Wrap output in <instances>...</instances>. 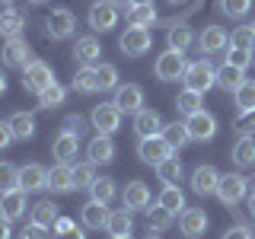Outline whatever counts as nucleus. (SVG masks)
<instances>
[{
  "label": "nucleus",
  "mask_w": 255,
  "mask_h": 239,
  "mask_svg": "<svg viewBox=\"0 0 255 239\" xmlns=\"http://www.w3.org/2000/svg\"><path fill=\"white\" fill-rule=\"evenodd\" d=\"M182 83H185V90H195V93L204 96L207 90L217 86V70H214L204 58L201 61H191L188 67H185V74H182Z\"/></svg>",
  "instance_id": "obj_1"
},
{
  "label": "nucleus",
  "mask_w": 255,
  "mask_h": 239,
  "mask_svg": "<svg viewBox=\"0 0 255 239\" xmlns=\"http://www.w3.org/2000/svg\"><path fill=\"white\" fill-rule=\"evenodd\" d=\"M150 45H153V35H150V29H143V26H128L122 32V38H118V48H122V54H128V58L147 54Z\"/></svg>",
  "instance_id": "obj_2"
},
{
  "label": "nucleus",
  "mask_w": 255,
  "mask_h": 239,
  "mask_svg": "<svg viewBox=\"0 0 255 239\" xmlns=\"http://www.w3.org/2000/svg\"><path fill=\"white\" fill-rule=\"evenodd\" d=\"M188 61H185V51H163L153 64V74L163 80V83H172V80H182V74H185Z\"/></svg>",
  "instance_id": "obj_3"
},
{
  "label": "nucleus",
  "mask_w": 255,
  "mask_h": 239,
  "mask_svg": "<svg viewBox=\"0 0 255 239\" xmlns=\"http://www.w3.org/2000/svg\"><path fill=\"white\" fill-rule=\"evenodd\" d=\"M249 195V179H246L243 172H227L220 175V185H217V198L223 204H239L243 198Z\"/></svg>",
  "instance_id": "obj_4"
},
{
  "label": "nucleus",
  "mask_w": 255,
  "mask_h": 239,
  "mask_svg": "<svg viewBox=\"0 0 255 239\" xmlns=\"http://www.w3.org/2000/svg\"><path fill=\"white\" fill-rule=\"evenodd\" d=\"M54 83V70H51V64H45V61H32L22 67V86H26L29 93H42L48 90V86Z\"/></svg>",
  "instance_id": "obj_5"
},
{
  "label": "nucleus",
  "mask_w": 255,
  "mask_h": 239,
  "mask_svg": "<svg viewBox=\"0 0 255 239\" xmlns=\"http://www.w3.org/2000/svg\"><path fill=\"white\" fill-rule=\"evenodd\" d=\"M45 32L51 38H58V42H64V38H70L77 32V16L67 10V6H58V10L48 13L45 19Z\"/></svg>",
  "instance_id": "obj_6"
},
{
  "label": "nucleus",
  "mask_w": 255,
  "mask_h": 239,
  "mask_svg": "<svg viewBox=\"0 0 255 239\" xmlns=\"http://www.w3.org/2000/svg\"><path fill=\"white\" fill-rule=\"evenodd\" d=\"M90 121H93V127L99 134H115L118 127H122V112H118V106L115 102H99L93 112H90Z\"/></svg>",
  "instance_id": "obj_7"
},
{
  "label": "nucleus",
  "mask_w": 255,
  "mask_h": 239,
  "mask_svg": "<svg viewBox=\"0 0 255 239\" xmlns=\"http://www.w3.org/2000/svg\"><path fill=\"white\" fill-rule=\"evenodd\" d=\"M0 61L6 64V67H26V64H32L35 58H32V48L29 42L22 35H16V38H6V45H3V51H0Z\"/></svg>",
  "instance_id": "obj_8"
},
{
  "label": "nucleus",
  "mask_w": 255,
  "mask_h": 239,
  "mask_svg": "<svg viewBox=\"0 0 255 239\" xmlns=\"http://www.w3.org/2000/svg\"><path fill=\"white\" fill-rule=\"evenodd\" d=\"M86 19H90L93 32H109V29H115V22H118V6L112 3V0H96L90 6V13H86Z\"/></svg>",
  "instance_id": "obj_9"
},
{
  "label": "nucleus",
  "mask_w": 255,
  "mask_h": 239,
  "mask_svg": "<svg viewBox=\"0 0 255 239\" xmlns=\"http://www.w3.org/2000/svg\"><path fill=\"white\" fill-rule=\"evenodd\" d=\"M137 153H140V159H143L147 166H153V169H156L163 159H169V156H172V147L163 140V134H156V137H140Z\"/></svg>",
  "instance_id": "obj_10"
},
{
  "label": "nucleus",
  "mask_w": 255,
  "mask_h": 239,
  "mask_svg": "<svg viewBox=\"0 0 255 239\" xmlns=\"http://www.w3.org/2000/svg\"><path fill=\"white\" fill-rule=\"evenodd\" d=\"M118 106V112L122 115H137V112L143 109V90L137 83H128V86H118L115 90V99H112Z\"/></svg>",
  "instance_id": "obj_11"
},
{
  "label": "nucleus",
  "mask_w": 255,
  "mask_h": 239,
  "mask_svg": "<svg viewBox=\"0 0 255 239\" xmlns=\"http://www.w3.org/2000/svg\"><path fill=\"white\" fill-rule=\"evenodd\" d=\"M99 58H102V45L96 35H80L74 42V61L80 67H96Z\"/></svg>",
  "instance_id": "obj_12"
},
{
  "label": "nucleus",
  "mask_w": 255,
  "mask_h": 239,
  "mask_svg": "<svg viewBox=\"0 0 255 239\" xmlns=\"http://www.w3.org/2000/svg\"><path fill=\"white\" fill-rule=\"evenodd\" d=\"M185 124H188V134H191V140H211L214 134H217V118L211 115V112H195V115H188L185 118Z\"/></svg>",
  "instance_id": "obj_13"
},
{
  "label": "nucleus",
  "mask_w": 255,
  "mask_h": 239,
  "mask_svg": "<svg viewBox=\"0 0 255 239\" xmlns=\"http://www.w3.org/2000/svg\"><path fill=\"white\" fill-rule=\"evenodd\" d=\"M191 191H195L198 198L204 195H217V185H220V172L214 169V166H198L195 172H191Z\"/></svg>",
  "instance_id": "obj_14"
},
{
  "label": "nucleus",
  "mask_w": 255,
  "mask_h": 239,
  "mask_svg": "<svg viewBox=\"0 0 255 239\" xmlns=\"http://www.w3.org/2000/svg\"><path fill=\"white\" fill-rule=\"evenodd\" d=\"M51 195H67V191H74V166L70 163H58L48 169V185H45Z\"/></svg>",
  "instance_id": "obj_15"
},
{
  "label": "nucleus",
  "mask_w": 255,
  "mask_h": 239,
  "mask_svg": "<svg viewBox=\"0 0 255 239\" xmlns=\"http://www.w3.org/2000/svg\"><path fill=\"white\" fill-rule=\"evenodd\" d=\"M26 195H29L26 188H13V191H6V195H0V214L10 223L26 217Z\"/></svg>",
  "instance_id": "obj_16"
},
{
  "label": "nucleus",
  "mask_w": 255,
  "mask_h": 239,
  "mask_svg": "<svg viewBox=\"0 0 255 239\" xmlns=\"http://www.w3.org/2000/svg\"><path fill=\"white\" fill-rule=\"evenodd\" d=\"M179 230L185 236H204L207 233V214L201 211V207H185V211L179 214Z\"/></svg>",
  "instance_id": "obj_17"
},
{
  "label": "nucleus",
  "mask_w": 255,
  "mask_h": 239,
  "mask_svg": "<svg viewBox=\"0 0 255 239\" xmlns=\"http://www.w3.org/2000/svg\"><path fill=\"white\" fill-rule=\"evenodd\" d=\"M109 214H112V211H109L106 201H96V198H90V201L83 204V211H80V220H83L90 230H106Z\"/></svg>",
  "instance_id": "obj_18"
},
{
  "label": "nucleus",
  "mask_w": 255,
  "mask_h": 239,
  "mask_svg": "<svg viewBox=\"0 0 255 239\" xmlns=\"http://www.w3.org/2000/svg\"><path fill=\"white\" fill-rule=\"evenodd\" d=\"M134 131H137V137H156V134H163V118H159L156 109H140L137 115H134Z\"/></svg>",
  "instance_id": "obj_19"
},
{
  "label": "nucleus",
  "mask_w": 255,
  "mask_h": 239,
  "mask_svg": "<svg viewBox=\"0 0 255 239\" xmlns=\"http://www.w3.org/2000/svg\"><path fill=\"white\" fill-rule=\"evenodd\" d=\"M51 153L58 156V163H74L77 153H80V137L70 134V131H61L51 143Z\"/></svg>",
  "instance_id": "obj_20"
},
{
  "label": "nucleus",
  "mask_w": 255,
  "mask_h": 239,
  "mask_svg": "<svg viewBox=\"0 0 255 239\" xmlns=\"http://www.w3.org/2000/svg\"><path fill=\"white\" fill-rule=\"evenodd\" d=\"M122 201H125L128 211H147V207H150L147 182H128V188L122 191Z\"/></svg>",
  "instance_id": "obj_21"
},
{
  "label": "nucleus",
  "mask_w": 255,
  "mask_h": 239,
  "mask_svg": "<svg viewBox=\"0 0 255 239\" xmlns=\"http://www.w3.org/2000/svg\"><path fill=\"white\" fill-rule=\"evenodd\" d=\"M48 185V169L45 166H38V163H26L19 169V188H26V191H42Z\"/></svg>",
  "instance_id": "obj_22"
},
{
  "label": "nucleus",
  "mask_w": 255,
  "mask_h": 239,
  "mask_svg": "<svg viewBox=\"0 0 255 239\" xmlns=\"http://www.w3.org/2000/svg\"><path fill=\"white\" fill-rule=\"evenodd\" d=\"M86 156H90V163H93V166H99V163H112V159H115V143H112L109 134H99V137H93V140H90V147H86Z\"/></svg>",
  "instance_id": "obj_23"
},
{
  "label": "nucleus",
  "mask_w": 255,
  "mask_h": 239,
  "mask_svg": "<svg viewBox=\"0 0 255 239\" xmlns=\"http://www.w3.org/2000/svg\"><path fill=\"white\" fill-rule=\"evenodd\" d=\"M198 42H201V51L204 54H217V51H227L230 35H227V29H223V26H207Z\"/></svg>",
  "instance_id": "obj_24"
},
{
  "label": "nucleus",
  "mask_w": 255,
  "mask_h": 239,
  "mask_svg": "<svg viewBox=\"0 0 255 239\" xmlns=\"http://www.w3.org/2000/svg\"><path fill=\"white\" fill-rule=\"evenodd\" d=\"M22 29H26V16L16 10V6H3L0 10V35L16 38V35H22Z\"/></svg>",
  "instance_id": "obj_25"
},
{
  "label": "nucleus",
  "mask_w": 255,
  "mask_h": 239,
  "mask_svg": "<svg viewBox=\"0 0 255 239\" xmlns=\"http://www.w3.org/2000/svg\"><path fill=\"white\" fill-rule=\"evenodd\" d=\"M243 80H246L243 67H233V64H227V61H223V67H217V86H220V90L236 93L239 86H243Z\"/></svg>",
  "instance_id": "obj_26"
},
{
  "label": "nucleus",
  "mask_w": 255,
  "mask_h": 239,
  "mask_svg": "<svg viewBox=\"0 0 255 239\" xmlns=\"http://www.w3.org/2000/svg\"><path fill=\"white\" fill-rule=\"evenodd\" d=\"M233 163L239 166V169H249V166H255V137H252V134H243V137L236 140Z\"/></svg>",
  "instance_id": "obj_27"
},
{
  "label": "nucleus",
  "mask_w": 255,
  "mask_h": 239,
  "mask_svg": "<svg viewBox=\"0 0 255 239\" xmlns=\"http://www.w3.org/2000/svg\"><path fill=\"white\" fill-rule=\"evenodd\" d=\"M131 214L134 211H128V207H122V211H112L109 214V223H106L109 236H131V230H134Z\"/></svg>",
  "instance_id": "obj_28"
},
{
  "label": "nucleus",
  "mask_w": 255,
  "mask_h": 239,
  "mask_svg": "<svg viewBox=\"0 0 255 239\" xmlns=\"http://www.w3.org/2000/svg\"><path fill=\"white\" fill-rule=\"evenodd\" d=\"M6 121H10V127H13L16 140H29L32 134H35V115H29V112H13Z\"/></svg>",
  "instance_id": "obj_29"
},
{
  "label": "nucleus",
  "mask_w": 255,
  "mask_h": 239,
  "mask_svg": "<svg viewBox=\"0 0 255 239\" xmlns=\"http://www.w3.org/2000/svg\"><path fill=\"white\" fill-rule=\"evenodd\" d=\"M163 140L172 147V153H175V150H182V147L191 140L188 124H185V121H169V124H163Z\"/></svg>",
  "instance_id": "obj_30"
},
{
  "label": "nucleus",
  "mask_w": 255,
  "mask_h": 239,
  "mask_svg": "<svg viewBox=\"0 0 255 239\" xmlns=\"http://www.w3.org/2000/svg\"><path fill=\"white\" fill-rule=\"evenodd\" d=\"M156 201L163 204L166 211L172 214V217H179V214L185 211V195H182V188H179V185H163V191H159Z\"/></svg>",
  "instance_id": "obj_31"
},
{
  "label": "nucleus",
  "mask_w": 255,
  "mask_h": 239,
  "mask_svg": "<svg viewBox=\"0 0 255 239\" xmlns=\"http://www.w3.org/2000/svg\"><path fill=\"white\" fill-rule=\"evenodd\" d=\"M74 90L83 93V96H93L99 93V74H96V67H80L77 77H74Z\"/></svg>",
  "instance_id": "obj_32"
},
{
  "label": "nucleus",
  "mask_w": 255,
  "mask_h": 239,
  "mask_svg": "<svg viewBox=\"0 0 255 239\" xmlns=\"http://www.w3.org/2000/svg\"><path fill=\"white\" fill-rule=\"evenodd\" d=\"M54 220H58V204H54V201H38V204H32V223L51 230Z\"/></svg>",
  "instance_id": "obj_33"
},
{
  "label": "nucleus",
  "mask_w": 255,
  "mask_h": 239,
  "mask_svg": "<svg viewBox=\"0 0 255 239\" xmlns=\"http://www.w3.org/2000/svg\"><path fill=\"white\" fill-rule=\"evenodd\" d=\"M201 102H204V96L201 93H195V90H182L179 96H175V109H179V115H195V112H201L204 106H201Z\"/></svg>",
  "instance_id": "obj_34"
},
{
  "label": "nucleus",
  "mask_w": 255,
  "mask_h": 239,
  "mask_svg": "<svg viewBox=\"0 0 255 239\" xmlns=\"http://www.w3.org/2000/svg\"><path fill=\"white\" fill-rule=\"evenodd\" d=\"M118 195V185L115 179H109V175H96V182L90 185V198H96V201H112V198Z\"/></svg>",
  "instance_id": "obj_35"
},
{
  "label": "nucleus",
  "mask_w": 255,
  "mask_h": 239,
  "mask_svg": "<svg viewBox=\"0 0 255 239\" xmlns=\"http://www.w3.org/2000/svg\"><path fill=\"white\" fill-rule=\"evenodd\" d=\"M156 175H159V182H163V185H175V182L182 179V159L179 156L163 159V163L156 166Z\"/></svg>",
  "instance_id": "obj_36"
},
{
  "label": "nucleus",
  "mask_w": 255,
  "mask_h": 239,
  "mask_svg": "<svg viewBox=\"0 0 255 239\" xmlns=\"http://www.w3.org/2000/svg\"><path fill=\"white\" fill-rule=\"evenodd\" d=\"M128 22L131 26H153L156 22V10H153V3H137V6H131L128 10Z\"/></svg>",
  "instance_id": "obj_37"
},
{
  "label": "nucleus",
  "mask_w": 255,
  "mask_h": 239,
  "mask_svg": "<svg viewBox=\"0 0 255 239\" xmlns=\"http://www.w3.org/2000/svg\"><path fill=\"white\" fill-rule=\"evenodd\" d=\"M64 99H67V90H64L58 80H54L48 90L38 93V106H42V109H58V106H64Z\"/></svg>",
  "instance_id": "obj_38"
},
{
  "label": "nucleus",
  "mask_w": 255,
  "mask_h": 239,
  "mask_svg": "<svg viewBox=\"0 0 255 239\" xmlns=\"http://www.w3.org/2000/svg\"><path fill=\"white\" fill-rule=\"evenodd\" d=\"M147 223H150V230H156V233H163V230H169V223H172V214L166 211L163 204H150L147 207Z\"/></svg>",
  "instance_id": "obj_39"
},
{
  "label": "nucleus",
  "mask_w": 255,
  "mask_h": 239,
  "mask_svg": "<svg viewBox=\"0 0 255 239\" xmlns=\"http://www.w3.org/2000/svg\"><path fill=\"white\" fill-rule=\"evenodd\" d=\"M191 42H195L191 26H172L169 29V48H172V51H188Z\"/></svg>",
  "instance_id": "obj_40"
},
{
  "label": "nucleus",
  "mask_w": 255,
  "mask_h": 239,
  "mask_svg": "<svg viewBox=\"0 0 255 239\" xmlns=\"http://www.w3.org/2000/svg\"><path fill=\"white\" fill-rule=\"evenodd\" d=\"M239 112H255V80H243V86L233 93Z\"/></svg>",
  "instance_id": "obj_41"
},
{
  "label": "nucleus",
  "mask_w": 255,
  "mask_h": 239,
  "mask_svg": "<svg viewBox=\"0 0 255 239\" xmlns=\"http://www.w3.org/2000/svg\"><path fill=\"white\" fill-rule=\"evenodd\" d=\"M51 230H54L51 239H86V233H83V230H77V223L70 220V217H58Z\"/></svg>",
  "instance_id": "obj_42"
},
{
  "label": "nucleus",
  "mask_w": 255,
  "mask_h": 239,
  "mask_svg": "<svg viewBox=\"0 0 255 239\" xmlns=\"http://www.w3.org/2000/svg\"><path fill=\"white\" fill-rule=\"evenodd\" d=\"M96 74H99V93L118 90V67L115 64H96Z\"/></svg>",
  "instance_id": "obj_43"
},
{
  "label": "nucleus",
  "mask_w": 255,
  "mask_h": 239,
  "mask_svg": "<svg viewBox=\"0 0 255 239\" xmlns=\"http://www.w3.org/2000/svg\"><path fill=\"white\" fill-rule=\"evenodd\" d=\"M19 188V169L13 163H0V195Z\"/></svg>",
  "instance_id": "obj_44"
},
{
  "label": "nucleus",
  "mask_w": 255,
  "mask_h": 239,
  "mask_svg": "<svg viewBox=\"0 0 255 239\" xmlns=\"http://www.w3.org/2000/svg\"><path fill=\"white\" fill-rule=\"evenodd\" d=\"M230 48H255V29L252 26H239L230 32Z\"/></svg>",
  "instance_id": "obj_45"
},
{
  "label": "nucleus",
  "mask_w": 255,
  "mask_h": 239,
  "mask_svg": "<svg viewBox=\"0 0 255 239\" xmlns=\"http://www.w3.org/2000/svg\"><path fill=\"white\" fill-rule=\"evenodd\" d=\"M220 10H223V16H230V19H243V16L252 10V0H220Z\"/></svg>",
  "instance_id": "obj_46"
},
{
  "label": "nucleus",
  "mask_w": 255,
  "mask_h": 239,
  "mask_svg": "<svg viewBox=\"0 0 255 239\" xmlns=\"http://www.w3.org/2000/svg\"><path fill=\"white\" fill-rule=\"evenodd\" d=\"M93 182H96V166H93V163L74 166V185H77V188H90Z\"/></svg>",
  "instance_id": "obj_47"
},
{
  "label": "nucleus",
  "mask_w": 255,
  "mask_h": 239,
  "mask_svg": "<svg viewBox=\"0 0 255 239\" xmlns=\"http://www.w3.org/2000/svg\"><path fill=\"white\" fill-rule=\"evenodd\" d=\"M227 64H233V67H249V64H252V51H249V48H230V51H227Z\"/></svg>",
  "instance_id": "obj_48"
},
{
  "label": "nucleus",
  "mask_w": 255,
  "mask_h": 239,
  "mask_svg": "<svg viewBox=\"0 0 255 239\" xmlns=\"http://www.w3.org/2000/svg\"><path fill=\"white\" fill-rule=\"evenodd\" d=\"M64 131H70V134H77V137H80V134L86 131L83 115H67V118H64Z\"/></svg>",
  "instance_id": "obj_49"
},
{
  "label": "nucleus",
  "mask_w": 255,
  "mask_h": 239,
  "mask_svg": "<svg viewBox=\"0 0 255 239\" xmlns=\"http://www.w3.org/2000/svg\"><path fill=\"white\" fill-rule=\"evenodd\" d=\"M236 127H239V134H252L255 131V112H239Z\"/></svg>",
  "instance_id": "obj_50"
},
{
  "label": "nucleus",
  "mask_w": 255,
  "mask_h": 239,
  "mask_svg": "<svg viewBox=\"0 0 255 239\" xmlns=\"http://www.w3.org/2000/svg\"><path fill=\"white\" fill-rule=\"evenodd\" d=\"M16 239H48V233H45V227H38V223H29L26 230H19Z\"/></svg>",
  "instance_id": "obj_51"
},
{
  "label": "nucleus",
  "mask_w": 255,
  "mask_h": 239,
  "mask_svg": "<svg viewBox=\"0 0 255 239\" xmlns=\"http://www.w3.org/2000/svg\"><path fill=\"white\" fill-rule=\"evenodd\" d=\"M16 137H13V127H10V121H0V150L3 147H10Z\"/></svg>",
  "instance_id": "obj_52"
},
{
  "label": "nucleus",
  "mask_w": 255,
  "mask_h": 239,
  "mask_svg": "<svg viewBox=\"0 0 255 239\" xmlns=\"http://www.w3.org/2000/svg\"><path fill=\"white\" fill-rule=\"evenodd\" d=\"M220 239H252V233H249L246 227H233V230H227Z\"/></svg>",
  "instance_id": "obj_53"
},
{
  "label": "nucleus",
  "mask_w": 255,
  "mask_h": 239,
  "mask_svg": "<svg viewBox=\"0 0 255 239\" xmlns=\"http://www.w3.org/2000/svg\"><path fill=\"white\" fill-rule=\"evenodd\" d=\"M0 239H13V230H10V220L0 214Z\"/></svg>",
  "instance_id": "obj_54"
},
{
  "label": "nucleus",
  "mask_w": 255,
  "mask_h": 239,
  "mask_svg": "<svg viewBox=\"0 0 255 239\" xmlns=\"http://www.w3.org/2000/svg\"><path fill=\"white\" fill-rule=\"evenodd\" d=\"M6 93V77H3V70H0V96Z\"/></svg>",
  "instance_id": "obj_55"
},
{
  "label": "nucleus",
  "mask_w": 255,
  "mask_h": 239,
  "mask_svg": "<svg viewBox=\"0 0 255 239\" xmlns=\"http://www.w3.org/2000/svg\"><path fill=\"white\" fill-rule=\"evenodd\" d=\"M249 214H252V217H255V191H252V195H249Z\"/></svg>",
  "instance_id": "obj_56"
},
{
  "label": "nucleus",
  "mask_w": 255,
  "mask_h": 239,
  "mask_svg": "<svg viewBox=\"0 0 255 239\" xmlns=\"http://www.w3.org/2000/svg\"><path fill=\"white\" fill-rule=\"evenodd\" d=\"M137 3H150V0H131V6H137Z\"/></svg>",
  "instance_id": "obj_57"
},
{
  "label": "nucleus",
  "mask_w": 255,
  "mask_h": 239,
  "mask_svg": "<svg viewBox=\"0 0 255 239\" xmlns=\"http://www.w3.org/2000/svg\"><path fill=\"white\" fill-rule=\"evenodd\" d=\"M13 3V0H0V6H10Z\"/></svg>",
  "instance_id": "obj_58"
},
{
  "label": "nucleus",
  "mask_w": 255,
  "mask_h": 239,
  "mask_svg": "<svg viewBox=\"0 0 255 239\" xmlns=\"http://www.w3.org/2000/svg\"><path fill=\"white\" fill-rule=\"evenodd\" d=\"M29 3H48V0H29Z\"/></svg>",
  "instance_id": "obj_59"
},
{
  "label": "nucleus",
  "mask_w": 255,
  "mask_h": 239,
  "mask_svg": "<svg viewBox=\"0 0 255 239\" xmlns=\"http://www.w3.org/2000/svg\"><path fill=\"white\" fill-rule=\"evenodd\" d=\"M112 239H131V236H112Z\"/></svg>",
  "instance_id": "obj_60"
},
{
  "label": "nucleus",
  "mask_w": 255,
  "mask_h": 239,
  "mask_svg": "<svg viewBox=\"0 0 255 239\" xmlns=\"http://www.w3.org/2000/svg\"><path fill=\"white\" fill-rule=\"evenodd\" d=\"M169 3H185V0H169Z\"/></svg>",
  "instance_id": "obj_61"
},
{
  "label": "nucleus",
  "mask_w": 255,
  "mask_h": 239,
  "mask_svg": "<svg viewBox=\"0 0 255 239\" xmlns=\"http://www.w3.org/2000/svg\"><path fill=\"white\" fill-rule=\"evenodd\" d=\"M147 239H159V236H153V233H150V236H147Z\"/></svg>",
  "instance_id": "obj_62"
},
{
  "label": "nucleus",
  "mask_w": 255,
  "mask_h": 239,
  "mask_svg": "<svg viewBox=\"0 0 255 239\" xmlns=\"http://www.w3.org/2000/svg\"><path fill=\"white\" fill-rule=\"evenodd\" d=\"M249 26H252V29H255V19H252V22H249Z\"/></svg>",
  "instance_id": "obj_63"
},
{
  "label": "nucleus",
  "mask_w": 255,
  "mask_h": 239,
  "mask_svg": "<svg viewBox=\"0 0 255 239\" xmlns=\"http://www.w3.org/2000/svg\"><path fill=\"white\" fill-rule=\"evenodd\" d=\"M252 191H255V179H252Z\"/></svg>",
  "instance_id": "obj_64"
}]
</instances>
